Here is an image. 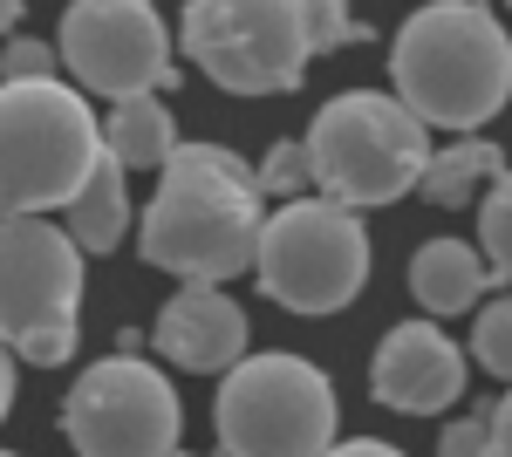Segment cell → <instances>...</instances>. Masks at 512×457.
I'll return each instance as SVG.
<instances>
[{"mask_svg": "<svg viewBox=\"0 0 512 457\" xmlns=\"http://www.w3.org/2000/svg\"><path fill=\"white\" fill-rule=\"evenodd\" d=\"M328 457H403L396 444H383V437H335L328 444Z\"/></svg>", "mask_w": 512, "mask_h": 457, "instance_id": "obj_23", "label": "cell"}, {"mask_svg": "<svg viewBox=\"0 0 512 457\" xmlns=\"http://www.w3.org/2000/svg\"><path fill=\"white\" fill-rule=\"evenodd\" d=\"M437 457H499V444H492V403L444 423L437 430Z\"/></svg>", "mask_w": 512, "mask_h": 457, "instance_id": "obj_22", "label": "cell"}, {"mask_svg": "<svg viewBox=\"0 0 512 457\" xmlns=\"http://www.w3.org/2000/svg\"><path fill=\"white\" fill-rule=\"evenodd\" d=\"M212 457H219V451H212Z\"/></svg>", "mask_w": 512, "mask_h": 457, "instance_id": "obj_28", "label": "cell"}, {"mask_svg": "<svg viewBox=\"0 0 512 457\" xmlns=\"http://www.w3.org/2000/svg\"><path fill=\"white\" fill-rule=\"evenodd\" d=\"M0 348L35 369L82 348V246L55 219L0 212Z\"/></svg>", "mask_w": 512, "mask_h": 457, "instance_id": "obj_6", "label": "cell"}, {"mask_svg": "<svg viewBox=\"0 0 512 457\" xmlns=\"http://www.w3.org/2000/svg\"><path fill=\"white\" fill-rule=\"evenodd\" d=\"M465 348L451 342L437 321H396L390 335L376 342V362H369V396L390 403L403 417H437L465 396Z\"/></svg>", "mask_w": 512, "mask_h": 457, "instance_id": "obj_11", "label": "cell"}, {"mask_svg": "<svg viewBox=\"0 0 512 457\" xmlns=\"http://www.w3.org/2000/svg\"><path fill=\"white\" fill-rule=\"evenodd\" d=\"M478 294H492V267H485L478 246H465V239H424L410 253V301L424 307V321L472 314Z\"/></svg>", "mask_w": 512, "mask_h": 457, "instance_id": "obj_13", "label": "cell"}, {"mask_svg": "<svg viewBox=\"0 0 512 457\" xmlns=\"http://www.w3.org/2000/svg\"><path fill=\"white\" fill-rule=\"evenodd\" d=\"M0 457H14V451H0Z\"/></svg>", "mask_w": 512, "mask_h": 457, "instance_id": "obj_27", "label": "cell"}, {"mask_svg": "<svg viewBox=\"0 0 512 457\" xmlns=\"http://www.w3.org/2000/svg\"><path fill=\"white\" fill-rule=\"evenodd\" d=\"M62 437L76 457H178L185 410L158 362L103 355L62 396Z\"/></svg>", "mask_w": 512, "mask_h": 457, "instance_id": "obj_9", "label": "cell"}, {"mask_svg": "<svg viewBox=\"0 0 512 457\" xmlns=\"http://www.w3.org/2000/svg\"><path fill=\"white\" fill-rule=\"evenodd\" d=\"M260 294L287 314H342L369 287V232L362 212L328 205V198H287L274 219L260 226L253 253Z\"/></svg>", "mask_w": 512, "mask_h": 457, "instance_id": "obj_7", "label": "cell"}, {"mask_svg": "<svg viewBox=\"0 0 512 457\" xmlns=\"http://www.w3.org/2000/svg\"><path fill=\"white\" fill-rule=\"evenodd\" d=\"M478 253H485L492 280L512 287V164L485 185V198H478Z\"/></svg>", "mask_w": 512, "mask_h": 457, "instance_id": "obj_17", "label": "cell"}, {"mask_svg": "<svg viewBox=\"0 0 512 457\" xmlns=\"http://www.w3.org/2000/svg\"><path fill=\"white\" fill-rule=\"evenodd\" d=\"M492 444H499V457H512V389L492 403Z\"/></svg>", "mask_w": 512, "mask_h": 457, "instance_id": "obj_24", "label": "cell"}, {"mask_svg": "<svg viewBox=\"0 0 512 457\" xmlns=\"http://www.w3.org/2000/svg\"><path fill=\"white\" fill-rule=\"evenodd\" d=\"M335 382L308 355H246L219 376L212 430L219 457H328L335 444Z\"/></svg>", "mask_w": 512, "mask_h": 457, "instance_id": "obj_5", "label": "cell"}, {"mask_svg": "<svg viewBox=\"0 0 512 457\" xmlns=\"http://www.w3.org/2000/svg\"><path fill=\"white\" fill-rule=\"evenodd\" d=\"M253 178H260V198H280V205L315 191L308 185V151H301V137H294V144H274V151L253 164Z\"/></svg>", "mask_w": 512, "mask_h": 457, "instance_id": "obj_20", "label": "cell"}, {"mask_svg": "<svg viewBox=\"0 0 512 457\" xmlns=\"http://www.w3.org/2000/svg\"><path fill=\"white\" fill-rule=\"evenodd\" d=\"M472 362L512 389V294H499L492 307H478V321H472Z\"/></svg>", "mask_w": 512, "mask_h": 457, "instance_id": "obj_18", "label": "cell"}, {"mask_svg": "<svg viewBox=\"0 0 512 457\" xmlns=\"http://www.w3.org/2000/svg\"><path fill=\"white\" fill-rule=\"evenodd\" d=\"M28 14V0H0V35H14V21Z\"/></svg>", "mask_w": 512, "mask_h": 457, "instance_id": "obj_26", "label": "cell"}, {"mask_svg": "<svg viewBox=\"0 0 512 457\" xmlns=\"http://www.w3.org/2000/svg\"><path fill=\"white\" fill-rule=\"evenodd\" d=\"M499 171H506V151H499L492 137H458V144L431 151L417 198H431L437 212H465V205H478V198H485V185H492Z\"/></svg>", "mask_w": 512, "mask_h": 457, "instance_id": "obj_16", "label": "cell"}, {"mask_svg": "<svg viewBox=\"0 0 512 457\" xmlns=\"http://www.w3.org/2000/svg\"><path fill=\"white\" fill-rule=\"evenodd\" d=\"M151 342H158L164 362L185 369V376H226L233 362L253 355V328H246V307H239L233 294H219V287H178V294L164 301Z\"/></svg>", "mask_w": 512, "mask_h": 457, "instance_id": "obj_12", "label": "cell"}, {"mask_svg": "<svg viewBox=\"0 0 512 457\" xmlns=\"http://www.w3.org/2000/svg\"><path fill=\"white\" fill-rule=\"evenodd\" d=\"M301 28H308V55H335L349 41H369L349 0H301Z\"/></svg>", "mask_w": 512, "mask_h": 457, "instance_id": "obj_19", "label": "cell"}, {"mask_svg": "<svg viewBox=\"0 0 512 457\" xmlns=\"http://www.w3.org/2000/svg\"><path fill=\"white\" fill-rule=\"evenodd\" d=\"M178 48L226 96H294L315 62L301 0H185Z\"/></svg>", "mask_w": 512, "mask_h": 457, "instance_id": "obj_8", "label": "cell"}, {"mask_svg": "<svg viewBox=\"0 0 512 457\" xmlns=\"http://www.w3.org/2000/svg\"><path fill=\"white\" fill-rule=\"evenodd\" d=\"M178 116L164 96H123L110 103V123H103V151L117 157L123 171H164L171 151H178Z\"/></svg>", "mask_w": 512, "mask_h": 457, "instance_id": "obj_15", "label": "cell"}, {"mask_svg": "<svg viewBox=\"0 0 512 457\" xmlns=\"http://www.w3.org/2000/svg\"><path fill=\"white\" fill-rule=\"evenodd\" d=\"M308 151V185L328 205H349V212H376L396 205L424 185V164H431V130L403 110L383 89H342L328 96L301 137Z\"/></svg>", "mask_w": 512, "mask_h": 457, "instance_id": "obj_3", "label": "cell"}, {"mask_svg": "<svg viewBox=\"0 0 512 457\" xmlns=\"http://www.w3.org/2000/svg\"><path fill=\"white\" fill-rule=\"evenodd\" d=\"M260 226L267 198L253 164L226 144H178L158 198L137 219V253L185 287H226L233 273H253Z\"/></svg>", "mask_w": 512, "mask_h": 457, "instance_id": "obj_1", "label": "cell"}, {"mask_svg": "<svg viewBox=\"0 0 512 457\" xmlns=\"http://www.w3.org/2000/svg\"><path fill=\"white\" fill-rule=\"evenodd\" d=\"M62 76L82 96H164L178 82V41L164 35V14L151 0H69L55 28Z\"/></svg>", "mask_w": 512, "mask_h": 457, "instance_id": "obj_10", "label": "cell"}, {"mask_svg": "<svg viewBox=\"0 0 512 457\" xmlns=\"http://www.w3.org/2000/svg\"><path fill=\"white\" fill-rule=\"evenodd\" d=\"M123 178H130V171L103 151V164L89 171V185L62 205V232L76 239L82 253H117L123 239H130V185H123Z\"/></svg>", "mask_w": 512, "mask_h": 457, "instance_id": "obj_14", "label": "cell"}, {"mask_svg": "<svg viewBox=\"0 0 512 457\" xmlns=\"http://www.w3.org/2000/svg\"><path fill=\"white\" fill-rule=\"evenodd\" d=\"M390 96L424 130L478 137L512 103V35L478 0H424L390 41Z\"/></svg>", "mask_w": 512, "mask_h": 457, "instance_id": "obj_2", "label": "cell"}, {"mask_svg": "<svg viewBox=\"0 0 512 457\" xmlns=\"http://www.w3.org/2000/svg\"><path fill=\"white\" fill-rule=\"evenodd\" d=\"M506 7H512V0H506Z\"/></svg>", "mask_w": 512, "mask_h": 457, "instance_id": "obj_29", "label": "cell"}, {"mask_svg": "<svg viewBox=\"0 0 512 457\" xmlns=\"http://www.w3.org/2000/svg\"><path fill=\"white\" fill-rule=\"evenodd\" d=\"M55 76H62V55H55V41L7 35V48H0V82H55Z\"/></svg>", "mask_w": 512, "mask_h": 457, "instance_id": "obj_21", "label": "cell"}, {"mask_svg": "<svg viewBox=\"0 0 512 457\" xmlns=\"http://www.w3.org/2000/svg\"><path fill=\"white\" fill-rule=\"evenodd\" d=\"M103 164V123L76 82H0V212L48 219Z\"/></svg>", "mask_w": 512, "mask_h": 457, "instance_id": "obj_4", "label": "cell"}, {"mask_svg": "<svg viewBox=\"0 0 512 457\" xmlns=\"http://www.w3.org/2000/svg\"><path fill=\"white\" fill-rule=\"evenodd\" d=\"M14 410V348H0V423Z\"/></svg>", "mask_w": 512, "mask_h": 457, "instance_id": "obj_25", "label": "cell"}]
</instances>
